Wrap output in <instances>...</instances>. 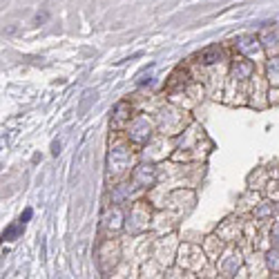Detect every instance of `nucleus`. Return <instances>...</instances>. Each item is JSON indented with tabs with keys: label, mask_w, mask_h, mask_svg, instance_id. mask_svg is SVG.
<instances>
[{
	"label": "nucleus",
	"mask_w": 279,
	"mask_h": 279,
	"mask_svg": "<svg viewBox=\"0 0 279 279\" xmlns=\"http://www.w3.org/2000/svg\"><path fill=\"white\" fill-rule=\"evenodd\" d=\"M16 233H18V226H16V228H9V230H7V233L2 235V239H7V241H14Z\"/></svg>",
	"instance_id": "obj_1"
}]
</instances>
